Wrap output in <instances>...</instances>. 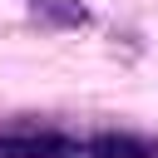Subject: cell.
<instances>
[{
	"instance_id": "obj_1",
	"label": "cell",
	"mask_w": 158,
	"mask_h": 158,
	"mask_svg": "<svg viewBox=\"0 0 158 158\" xmlns=\"http://www.w3.org/2000/svg\"><path fill=\"white\" fill-rule=\"evenodd\" d=\"M69 143L59 133L30 128V133H0V158H59Z\"/></svg>"
},
{
	"instance_id": "obj_2",
	"label": "cell",
	"mask_w": 158,
	"mask_h": 158,
	"mask_svg": "<svg viewBox=\"0 0 158 158\" xmlns=\"http://www.w3.org/2000/svg\"><path fill=\"white\" fill-rule=\"evenodd\" d=\"M84 153L89 158H148V148L138 138H128V133H99V138L84 143Z\"/></svg>"
},
{
	"instance_id": "obj_3",
	"label": "cell",
	"mask_w": 158,
	"mask_h": 158,
	"mask_svg": "<svg viewBox=\"0 0 158 158\" xmlns=\"http://www.w3.org/2000/svg\"><path fill=\"white\" fill-rule=\"evenodd\" d=\"M30 10L54 20V25H89V10L79 0H30Z\"/></svg>"
},
{
	"instance_id": "obj_4",
	"label": "cell",
	"mask_w": 158,
	"mask_h": 158,
	"mask_svg": "<svg viewBox=\"0 0 158 158\" xmlns=\"http://www.w3.org/2000/svg\"><path fill=\"white\" fill-rule=\"evenodd\" d=\"M59 158H89V153H84V143H69V148H64Z\"/></svg>"
}]
</instances>
